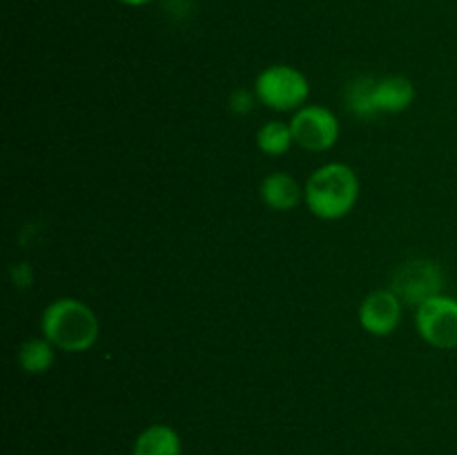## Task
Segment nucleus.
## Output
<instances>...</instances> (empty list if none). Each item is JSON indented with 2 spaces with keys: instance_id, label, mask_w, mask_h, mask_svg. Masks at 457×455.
I'll list each match as a JSON object with an SVG mask.
<instances>
[{
  "instance_id": "nucleus-15",
  "label": "nucleus",
  "mask_w": 457,
  "mask_h": 455,
  "mask_svg": "<svg viewBox=\"0 0 457 455\" xmlns=\"http://www.w3.org/2000/svg\"><path fill=\"white\" fill-rule=\"evenodd\" d=\"M120 4H128V7H145V4L154 3V0H119Z\"/></svg>"
},
{
  "instance_id": "nucleus-10",
  "label": "nucleus",
  "mask_w": 457,
  "mask_h": 455,
  "mask_svg": "<svg viewBox=\"0 0 457 455\" xmlns=\"http://www.w3.org/2000/svg\"><path fill=\"white\" fill-rule=\"evenodd\" d=\"M132 455H183L181 437L168 424H152L137 437Z\"/></svg>"
},
{
  "instance_id": "nucleus-3",
  "label": "nucleus",
  "mask_w": 457,
  "mask_h": 455,
  "mask_svg": "<svg viewBox=\"0 0 457 455\" xmlns=\"http://www.w3.org/2000/svg\"><path fill=\"white\" fill-rule=\"evenodd\" d=\"M254 96L275 112H297L311 96L306 74L293 65H270L259 71L254 80Z\"/></svg>"
},
{
  "instance_id": "nucleus-7",
  "label": "nucleus",
  "mask_w": 457,
  "mask_h": 455,
  "mask_svg": "<svg viewBox=\"0 0 457 455\" xmlns=\"http://www.w3.org/2000/svg\"><path fill=\"white\" fill-rule=\"evenodd\" d=\"M357 319L369 335L386 337L402 321V299L393 290H373L361 299Z\"/></svg>"
},
{
  "instance_id": "nucleus-13",
  "label": "nucleus",
  "mask_w": 457,
  "mask_h": 455,
  "mask_svg": "<svg viewBox=\"0 0 457 455\" xmlns=\"http://www.w3.org/2000/svg\"><path fill=\"white\" fill-rule=\"evenodd\" d=\"M373 79H357L355 83L348 87V110L355 116H360V119H373V116H378L373 105Z\"/></svg>"
},
{
  "instance_id": "nucleus-12",
  "label": "nucleus",
  "mask_w": 457,
  "mask_h": 455,
  "mask_svg": "<svg viewBox=\"0 0 457 455\" xmlns=\"http://www.w3.org/2000/svg\"><path fill=\"white\" fill-rule=\"evenodd\" d=\"M293 129L284 120H268L257 132V147L266 156H281L293 147Z\"/></svg>"
},
{
  "instance_id": "nucleus-8",
  "label": "nucleus",
  "mask_w": 457,
  "mask_h": 455,
  "mask_svg": "<svg viewBox=\"0 0 457 455\" xmlns=\"http://www.w3.org/2000/svg\"><path fill=\"white\" fill-rule=\"evenodd\" d=\"M415 101V85L406 76H384L373 83V105L379 114H400Z\"/></svg>"
},
{
  "instance_id": "nucleus-5",
  "label": "nucleus",
  "mask_w": 457,
  "mask_h": 455,
  "mask_svg": "<svg viewBox=\"0 0 457 455\" xmlns=\"http://www.w3.org/2000/svg\"><path fill=\"white\" fill-rule=\"evenodd\" d=\"M293 138L299 147L308 152H326L339 141V120L328 107L303 105L290 119Z\"/></svg>"
},
{
  "instance_id": "nucleus-11",
  "label": "nucleus",
  "mask_w": 457,
  "mask_h": 455,
  "mask_svg": "<svg viewBox=\"0 0 457 455\" xmlns=\"http://www.w3.org/2000/svg\"><path fill=\"white\" fill-rule=\"evenodd\" d=\"M56 346L47 337H29L18 348V364L27 375H45L56 364Z\"/></svg>"
},
{
  "instance_id": "nucleus-1",
  "label": "nucleus",
  "mask_w": 457,
  "mask_h": 455,
  "mask_svg": "<svg viewBox=\"0 0 457 455\" xmlns=\"http://www.w3.org/2000/svg\"><path fill=\"white\" fill-rule=\"evenodd\" d=\"M360 199V178L346 163H326L308 177L303 201L321 221H337L353 212Z\"/></svg>"
},
{
  "instance_id": "nucleus-4",
  "label": "nucleus",
  "mask_w": 457,
  "mask_h": 455,
  "mask_svg": "<svg viewBox=\"0 0 457 455\" xmlns=\"http://www.w3.org/2000/svg\"><path fill=\"white\" fill-rule=\"evenodd\" d=\"M415 328L433 348H457V299L436 294L415 308Z\"/></svg>"
},
{
  "instance_id": "nucleus-9",
  "label": "nucleus",
  "mask_w": 457,
  "mask_h": 455,
  "mask_svg": "<svg viewBox=\"0 0 457 455\" xmlns=\"http://www.w3.org/2000/svg\"><path fill=\"white\" fill-rule=\"evenodd\" d=\"M259 196L263 205L275 212H290L303 199V190L297 178L288 172H272L259 186Z\"/></svg>"
},
{
  "instance_id": "nucleus-6",
  "label": "nucleus",
  "mask_w": 457,
  "mask_h": 455,
  "mask_svg": "<svg viewBox=\"0 0 457 455\" xmlns=\"http://www.w3.org/2000/svg\"><path fill=\"white\" fill-rule=\"evenodd\" d=\"M442 272L433 261H409L393 277V293L409 306H422L431 297L440 294Z\"/></svg>"
},
{
  "instance_id": "nucleus-2",
  "label": "nucleus",
  "mask_w": 457,
  "mask_h": 455,
  "mask_svg": "<svg viewBox=\"0 0 457 455\" xmlns=\"http://www.w3.org/2000/svg\"><path fill=\"white\" fill-rule=\"evenodd\" d=\"M40 328H43V337H47L58 351L65 352L89 351L101 333L96 312L74 297H58L47 303Z\"/></svg>"
},
{
  "instance_id": "nucleus-14",
  "label": "nucleus",
  "mask_w": 457,
  "mask_h": 455,
  "mask_svg": "<svg viewBox=\"0 0 457 455\" xmlns=\"http://www.w3.org/2000/svg\"><path fill=\"white\" fill-rule=\"evenodd\" d=\"M230 107L237 114H248L253 110V94L245 92V89H237L230 98Z\"/></svg>"
}]
</instances>
